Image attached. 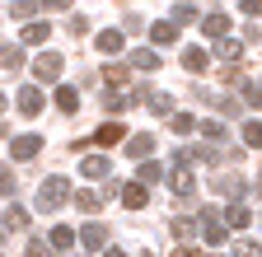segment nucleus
Masks as SVG:
<instances>
[{
    "instance_id": "f257e3e1",
    "label": "nucleus",
    "mask_w": 262,
    "mask_h": 257,
    "mask_svg": "<svg viewBox=\"0 0 262 257\" xmlns=\"http://www.w3.org/2000/svg\"><path fill=\"white\" fill-rule=\"evenodd\" d=\"M61 201H71V182L56 173V178H47V182L38 187V211H56Z\"/></svg>"
},
{
    "instance_id": "f03ea898",
    "label": "nucleus",
    "mask_w": 262,
    "mask_h": 257,
    "mask_svg": "<svg viewBox=\"0 0 262 257\" xmlns=\"http://www.w3.org/2000/svg\"><path fill=\"white\" fill-rule=\"evenodd\" d=\"M187 164H192L187 154H178V159H173V173H169V187H173V197H192V192H196V173H192Z\"/></svg>"
},
{
    "instance_id": "7ed1b4c3",
    "label": "nucleus",
    "mask_w": 262,
    "mask_h": 257,
    "mask_svg": "<svg viewBox=\"0 0 262 257\" xmlns=\"http://www.w3.org/2000/svg\"><path fill=\"white\" fill-rule=\"evenodd\" d=\"M61 66H66V61H61L56 52H47V56H38V61H33V75H38L42 84H56V80H61Z\"/></svg>"
},
{
    "instance_id": "20e7f679",
    "label": "nucleus",
    "mask_w": 262,
    "mask_h": 257,
    "mask_svg": "<svg viewBox=\"0 0 262 257\" xmlns=\"http://www.w3.org/2000/svg\"><path fill=\"white\" fill-rule=\"evenodd\" d=\"M196 229H202V239H206L211 248H220V243H225V234H229V224H225V220H215V215H202V220H196Z\"/></svg>"
},
{
    "instance_id": "39448f33",
    "label": "nucleus",
    "mask_w": 262,
    "mask_h": 257,
    "mask_svg": "<svg viewBox=\"0 0 262 257\" xmlns=\"http://www.w3.org/2000/svg\"><path fill=\"white\" fill-rule=\"evenodd\" d=\"M14 103H19V112H24V117H38V112H42V89H33V84H24Z\"/></svg>"
},
{
    "instance_id": "423d86ee",
    "label": "nucleus",
    "mask_w": 262,
    "mask_h": 257,
    "mask_svg": "<svg viewBox=\"0 0 262 257\" xmlns=\"http://www.w3.org/2000/svg\"><path fill=\"white\" fill-rule=\"evenodd\" d=\"M122 42H126V33H122V28H103V33L94 38V47L103 52V56H117V52H122Z\"/></svg>"
},
{
    "instance_id": "0eeeda50",
    "label": "nucleus",
    "mask_w": 262,
    "mask_h": 257,
    "mask_svg": "<svg viewBox=\"0 0 262 257\" xmlns=\"http://www.w3.org/2000/svg\"><path fill=\"white\" fill-rule=\"evenodd\" d=\"M145 201H150L145 182H126V187H122V206H126V211H145Z\"/></svg>"
},
{
    "instance_id": "6e6552de",
    "label": "nucleus",
    "mask_w": 262,
    "mask_h": 257,
    "mask_svg": "<svg viewBox=\"0 0 262 257\" xmlns=\"http://www.w3.org/2000/svg\"><path fill=\"white\" fill-rule=\"evenodd\" d=\"M38 150H42V136H14V141H10V154H14V159H33Z\"/></svg>"
},
{
    "instance_id": "1a4fd4ad",
    "label": "nucleus",
    "mask_w": 262,
    "mask_h": 257,
    "mask_svg": "<svg viewBox=\"0 0 262 257\" xmlns=\"http://www.w3.org/2000/svg\"><path fill=\"white\" fill-rule=\"evenodd\" d=\"M244 56V42L239 38H215V56L211 61H239Z\"/></svg>"
},
{
    "instance_id": "9d476101",
    "label": "nucleus",
    "mask_w": 262,
    "mask_h": 257,
    "mask_svg": "<svg viewBox=\"0 0 262 257\" xmlns=\"http://www.w3.org/2000/svg\"><path fill=\"white\" fill-rule=\"evenodd\" d=\"M47 38H52V24H28L24 33H19V42H24V47H42Z\"/></svg>"
},
{
    "instance_id": "9b49d317",
    "label": "nucleus",
    "mask_w": 262,
    "mask_h": 257,
    "mask_svg": "<svg viewBox=\"0 0 262 257\" xmlns=\"http://www.w3.org/2000/svg\"><path fill=\"white\" fill-rule=\"evenodd\" d=\"M122 136H126V126H122V122H103V126L94 131V145H117Z\"/></svg>"
},
{
    "instance_id": "f8f14e48",
    "label": "nucleus",
    "mask_w": 262,
    "mask_h": 257,
    "mask_svg": "<svg viewBox=\"0 0 262 257\" xmlns=\"http://www.w3.org/2000/svg\"><path fill=\"white\" fill-rule=\"evenodd\" d=\"M225 224H229V229H248V224H253V211L244 201H234V206L225 211Z\"/></svg>"
},
{
    "instance_id": "ddd939ff",
    "label": "nucleus",
    "mask_w": 262,
    "mask_h": 257,
    "mask_svg": "<svg viewBox=\"0 0 262 257\" xmlns=\"http://www.w3.org/2000/svg\"><path fill=\"white\" fill-rule=\"evenodd\" d=\"M150 38H155V47H173V42H178V24H169V19L155 24V28H150Z\"/></svg>"
},
{
    "instance_id": "4468645a",
    "label": "nucleus",
    "mask_w": 262,
    "mask_h": 257,
    "mask_svg": "<svg viewBox=\"0 0 262 257\" xmlns=\"http://www.w3.org/2000/svg\"><path fill=\"white\" fill-rule=\"evenodd\" d=\"M56 108H61V112H80V89L56 84Z\"/></svg>"
},
{
    "instance_id": "2eb2a0df",
    "label": "nucleus",
    "mask_w": 262,
    "mask_h": 257,
    "mask_svg": "<svg viewBox=\"0 0 262 257\" xmlns=\"http://www.w3.org/2000/svg\"><path fill=\"white\" fill-rule=\"evenodd\" d=\"M131 66H136V71H145V75H150V71H159V52H155V47L131 52Z\"/></svg>"
},
{
    "instance_id": "dca6fc26",
    "label": "nucleus",
    "mask_w": 262,
    "mask_h": 257,
    "mask_svg": "<svg viewBox=\"0 0 262 257\" xmlns=\"http://www.w3.org/2000/svg\"><path fill=\"white\" fill-rule=\"evenodd\" d=\"M202 33H206V38H229V19H225V14H206V19H202Z\"/></svg>"
},
{
    "instance_id": "f3484780",
    "label": "nucleus",
    "mask_w": 262,
    "mask_h": 257,
    "mask_svg": "<svg viewBox=\"0 0 262 257\" xmlns=\"http://www.w3.org/2000/svg\"><path fill=\"white\" fill-rule=\"evenodd\" d=\"M126 154H131V159H150V154H155V136H131V141H126Z\"/></svg>"
},
{
    "instance_id": "a211bd4d",
    "label": "nucleus",
    "mask_w": 262,
    "mask_h": 257,
    "mask_svg": "<svg viewBox=\"0 0 262 257\" xmlns=\"http://www.w3.org/2000/svg\"><path fill=\"white\" fill-rule=\"evenodd\" d=\"M183 66H187L192 75H196V71H206V66H211V52H202V47H187V52H183Z\"/></svg>"
},
{
    "instance_id": "6ab92c4d",
    "label": "nucleus",
    "mask_w": 262,
    "mask_h": 257,
    "mask_svg": "<svg viewBox=\"0 0 262 257\" xmlns=\"http://www.w3.org/2000/svg\"><path fill=\"white\" fill-rule=\"evenodd\" d=\"M80 173H84L89 182H94V178H108V159H103V154H89L84 164H80Z\"/></svg>"
},
{
    "instance_id": "aec40b11",
    "label": "nucleus",
    "mask_w": 262,
    "mask_h": 257,
    "mask_svg": "<svg viewBox=\"0 0 262 257\" xmlns=\"http://www.w3.org/2000/svg\"><path fill=\"white\" fill-rule=\"evenodd\" d=\"M80 243L84 248H103L108 243V229H103V224H84V229H80Z\"/></svg>"
},
{
    "instance_id": "412c9836",
    "label": "nucleus",
    "mask_w": 262,
    "mask_h": 257,
    "mask_svg": "<svg viewBox=\"0 0 262 257\" xmlns=\"http://www.w3.org/2000/svg\"><path fill=\"white\" fill-rule=\"evenodd\" d=\"M211 187H215V192H225V197H239V192H244V178H234V173H220Z\"/></svg>"
},
{
    "instance_id": "4be33fe9",
    "label": "nucleus",
    "mask_w": 262,
    "mask_h": 257,
    "mask_svg": "<svg viewBox=\"0 0 262 257\" xmlns=\"http://www.w3.org/2000/svg\"><path fill=\"white\" fill-rule=\"evenodd\" d=\"M5 229H28V211L14 201V206H5Z\"/></svg>"
},
{
    "instance_id": "5701e85b",
    "label": "nucleus",
    "mask_w": 262,
    "mask_h": 257,
    "mask_svg": "<svg viewBox=\"0 0 262 257\" xmlns=\"http://www.w3.org/2000/svg\"><path fill=\"white\" fill-rule=\"evenodd\" d=\"M131 103H136L131 94H117V89H108V94H103V108H108V112H122V108H131Z\"/></svg>"
},
{
    "instance_id": "b1692460",
    "label": "nucleus",
    "mask_w": 262,
    "mask_h": 257,
    "mask_svg": "<svg viewBox=\"0 0 262 257\" xmlns=\"http://www.w3.org/2000/svg\"><path fill=\"white\" fill-rule=\"evenodd\" d=\"M47 243H52L56 252H71V243H75V234H71V229H66V224H56V229H52V239H47Z\"/></svg>"
},
{
    "instance_id": "393cba45",
    "label": "nucleus",
    "mask_w": 262,
    "mask_h": 257,
    "mask_svg": "<svg viewBox=\"0 0 262 257\" xmlns=\"http://www.w3.org/2000/svg\"><path fill=\"white\" fill-rule=\"evenodd\" d=\"M192 234H196V220H192V215H178V220H173V239H178V243H187Z\"/></svg>"
},
{
    "instance_id": "a878e982",
    "label": "nucleus",
    "mask_w": 262,
    "mask_h": 257,
    "mask_svg": "<svg viewBox=\"0 0 262 257\" xmlns=\"http://www.w3.org/2000/svg\"><path fill=\"white\" fill-rule=\"evenodd\" d=\"M239 89H244V103L248 108H262V84L257 80H239Z\"/></svg>"
},
{
    "instance_id": "bb28decb",
    "label": "nucleus",
    "mask_w": 262,
    "mask_h": 257,
    "mask_svg": "<svg viewBox=\"0 0 262 257\" xmlns=\"http://www.w3.org/2000/svg\"><path fill=\"white\" fill-rule=\"evenodd\" d=\"M169 24H178V28H183V24H202V19H196V10H192V0H183V5H178V10L169 14Z\"/></svg>"
},
{
    "instance_id": "cd10ccee",
    "label": "nucleus",
    "mask_w": 262,
    "mask_h": 257,
    "mask_svg": "<svg viewBox=\"0 0 262 257\" xmlns=\"http://www.w3.org/2000/svg\"><path fill=\"white\" fill-rule=\"evenodd\" d=\"M0 66L19 71V66H24V42H19V47H0Z\"/></svg>"
},
{
    "instance_id": "c85d7f7f",
    "label": "nucleus",
    "mask_w": 262,
    "mask_h": 257,
    "mask_svg": "<svg viewBox=\"0 0 262 257\" xmlns=\"http://www.w3.org/2000/svg\"><path fill=\"white\" fill-rule=\"evenodd\" d=\"M103 80L108 84H131V66H103Z\"/></svg>"
},
{
    "instance_id": "c756f323",
    "label": "nucleus",
    "mask_w": 262,
    "mask_h": 257,
    "mask_svg": "<svg viewBox=\"0 0 262 257\" xmlns=\"http://www.w3.org/2000/svg\"><path fill=\"white\" fill-rule=\"evenodd\" d=\"M244 145L262 150V122H244Z\"/></svg>"
},
{
    "instance_id": "7c9ffc66",
    "label": "nucleus",
    "mask_w": 262,
    "mask_h": 257,
    "mask_svg": "<svg viewBox=\"0 0 262 257\" xmlns=\"http://www.w3.org/2000/svg\"><path fill=\"white\" fill-rule=\"evenodd\" d=\"M202 136H206V145H220L225 141V126L220 122H202Z\"/></svg>"
},
{
    "instance_id": "2f4dec72",
    "label": "nucleus",
    "mask_w": 262,
    "mask_h": 257,
    "mask_svg": "<svg viewBox=\"0 0 262 257\" xmlns=\"http://www.w3.org/2000/svg\"><path fill=\"white\" fill-rule=\"evenodd\" d=\"M159 178H164V169L155 159H141V182H159Z\"/></svg>"
},
{
    "instance_id": "473e14b6",
    "label": "nucleus",
    "mask_w": 262,
    "mask_h": 257,
    "mask_svg": "<svg viewBox=\"0 0 262 257\" xmlns=\"http://www.w3.org/2000/svg\"><path fill=\"white\" fill-rule=\"evenodd\" d=\"M33 10H38L33 0H14V5H10V19H33Z\"/></svg>"
},
{
    "instance_id": "72a5a7b5",
    "label": "nucleus",
    "mask_w": 262,
    "mask_h": 257,
    "mask_svg": "<svg viewBox=\"0 0 262 257\" xmlns=\"http://www.w3.org/2000/svg\"><path fill=\"white\" fill-rule=\"evenodd\" d=\"M169 126H173V131H178V136H187V131H196V117H187V112H178V117H173Z\"/></svg>"
},
{
    "instance_id": "f704fd0d",
    "label": "nucleus",
    "mask_w": 262,
    "mask_h": 257,
    "mask_svg": "<svg viewBox=\"0 0 262 257\" xmlns=\"http://www.w3.org/2000/svg\"><path fill=\"white\" fill-rule=\"evenodd\" d=\"M150 99V112H159V117H169V94H145Z\"/></svg>"
},
{
    "instance_id": "c9c22d12",
    "label": "nucleus",
    "mask_w": 262,
    "mask_h": 257,
    "mask_svg": "<svg viewBox=\"0 0 262 257\" xmlns=\"http://www.w3.org/2000/svg\"><path fill=\"white\" fill-rule=\"evenodd\" d=\"M75 206L94 215V211H98V197H94V192H75Z\"/></svg>"
},
{
    "instance_id": "e433bc0d",
    "label": "nucleus",
    "mask_w": 262,
    "mask_h": 257,
    "mask_svg": "<svg viewBox=\"0 0 262 257\" xmlns=\"http://www.w3.org/2000/svg\"><path fill=\"white\" fill-rule=\"evenodd\" d=\"M234 257H262V243H253V239H244V243L234 248Z\"/></svg>"
},
{
    "instance_id": "4c0bfd02",
    "label": "nucleus",
    "mask_w": 262,
    "mask_h": 257,
    "mask_svg": "<svg viewBox=\"0 0 262 257\" xmlns=\"http://www.w3.org/2000/svg\"><path fill=\"white\" fill-rule=\"evenodd\" d=\"M10 192H14V173L0 164V197H10Z\"/></svg>"
},
{
    "instance_id": "58836bf2",
    "label": "nucleus",
    "mask_w": 262,
    "mask_h": 257,
    "mask_svg": "<svg viewBox=\"0 0 262 257\" xmlns=\"http://www.w3.org/2000/svg\"><path fill=\"white\" fill-rule=\"evenodd\" d=\"M211 103H215L225 117H234V112H239V103H234V99H225V94H220V99H211Z\"/></svg>"
},
{
    "instance_id": "ea45409f",
    "label": "nucleus",
    "mask_w": 262,
    "mask_h": 257,
    "mask_svg": "<svg viewBox=\"0 0 262 257\" xmlns=\"http://www.w3.org/2000/svg\"><path fill=\"white\" fill-rule=\"evenodd\" d=\"M28 257H52V243H42V239H33V243H28Z\"/></svg>"
},
{
    "instance_id": "a19ab883",
    "label": "nucleus",
    "mask_w": 262,
    "mask_h": 257,
    "mask_svg": "<svg viewBox=\"0 0 262 257\" xmlns=\"http://www.w3.org/2000/svg\"><path fill=\"white\" fill-rule=\"evenodd\" d=\"M244 14H262V0H244Z\"/></svg>"
},
{
    "instance_id": "79ce46f5",
    "label": "nucleus",
    "mask_w": 262,
    "mask_h": 257,
    "mask_svg": "<svg viewBox=\"0 0 262 257\" xmlns=\"http://www.w3.org/2000/svg\"><path fill=\"white\" fill-rule=\"evenodd\" d=\"M47 10H71V0H42Z\"/></svg>"
},
{
    "instance_id": "37998d69",
    "label": "nucleus",
    "mask_w": 262,
    "mask_h": 257,
    "mask_svg": "<svg viewBox=\"0 0 262 257\" xmlns=\"http://www.w3.org/2000/svg\"><path fill=\"white\" fill-rule=\"evenodd\" d=\"M103 257H126V252H122V248H108V252H103Z\"/></svg>"
},
{
    "instance_id": "c03bdc74",
    "label": "nucleus",
    "mask_w": 262,
    "mask_h": 257,
    "mask_svg": "<svg viewBox=\"0 0 262 257\" xmlns=\"http://www.w3.org/2000/svg\"><path fill=\"white\" fill-rule=\"evenodd\" d=\"M0 112H5V94H0Z\"/></svg>"
},
{
    "instance_id": "a18cd8bd",
    "label": "nucleus",
    "mask_w": 262,
    "mask_h": 257,
    "mask_svg": "<svg viewBox=\"0 0 262 257\" xmlns=\"http://www.w3.org/2000/svg\"><path fill=\"white\" fill-rule=\"evenodd\" d=\"M257 197H262V178H257Z\"/></svg>"
},
{
    "instance_id": "49530a36",
    "label": "nucleus",
    "mask_w": 262,
    "mask_h": 257,
    "mask_svg": "<svg viewBox=\"0 0 262 257\" xmlns=\"http://www.w3.org/2000/svg\"><path fill=\"white\" fill-rule=\"evenodd\" d=\"M0 257H5V252H0Z\"/></svg>"
}]
</instances>
